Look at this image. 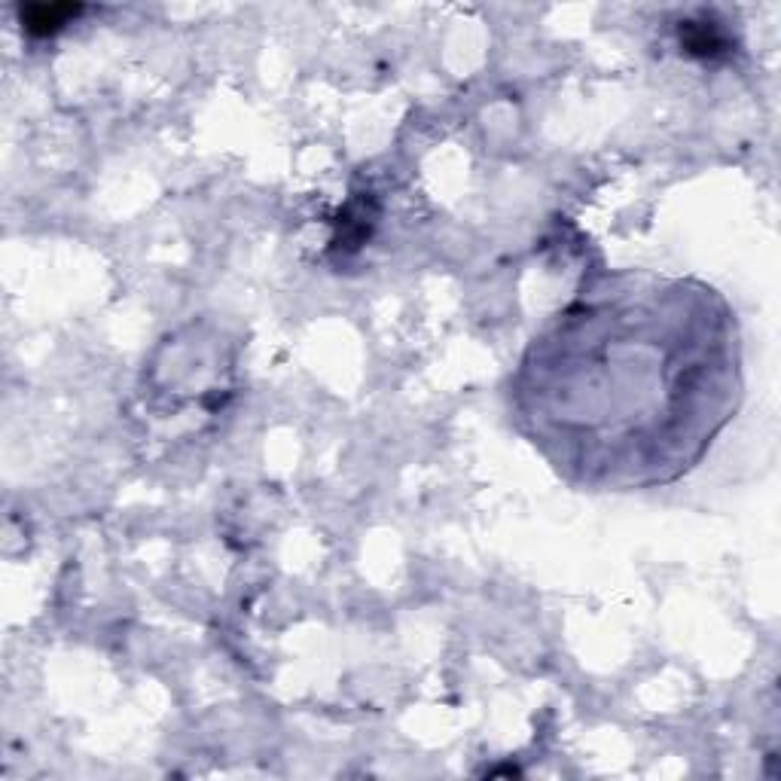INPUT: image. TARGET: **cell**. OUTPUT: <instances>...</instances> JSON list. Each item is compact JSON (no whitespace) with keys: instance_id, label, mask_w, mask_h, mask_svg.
Instances as JSON below:
<instances>
[{"instance_id":"3","label":"cell","mask_w":781,"mask_h":781,"mask_svg":"<svg viewBox=\"0 0 781 781\" xmlns=\"http://www.w3.org/2000/svg\"><path fill=\"white\" fill-rule=\"evenodd\" d=\"M80 7H28L22 10V22L34 34H52L65 25V19L77 16Z\"/></svg>"},{"instance_id":"1","label":"cell","mask_w":781,"mask_h":781,"mask_svg":"<svg viewBox=\"0 0 781 781\" xmlns=\"http://www.w3.org/2000/svg\"><path fill=\"white\" fill-rule=\"evenodd\" d=\"M742 394V333L724 293L641 269L583 281L510 382L516 428L589 492L675 483L733 422Z\"/></svg>"},{"instance_id":"2","label":"cell","mask_w":781,"mask_h":781,"mask_svg":"<svg viewBox=\"0 0 781 781\" xmlns=\"http://www.w3.org/2000/svg\"><path fill=\"white\" fill-rule=\"evenodd\" d=\"M681 43L687 52H696V55H717L727 49V40L720 37L717 25L711 22H687L681 25Z\"/></svg>"}]
</instances>
